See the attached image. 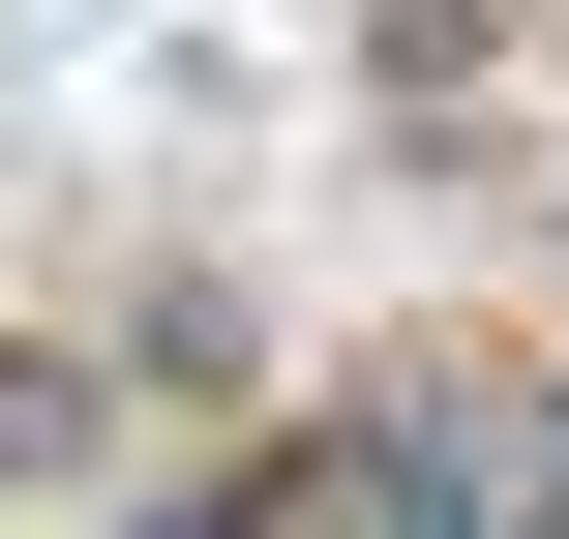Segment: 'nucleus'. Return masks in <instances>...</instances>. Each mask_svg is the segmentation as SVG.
<instances>
[{
  "mask_svg": "<svg viewBox=\"0 0 569 539\" xmlns=\"http://www.w3.org/2000/svg\"><path fill=\"white\" fill-rule=\"evenodd\" d=\"M90 390H120V360H0V480H60V450H90Z\"/></svg>",
  "mask_w": 569,
  "mask_h": 539,
  "instance_id": "obj_1",
  "label": "nucleus"
}]
</instances>
